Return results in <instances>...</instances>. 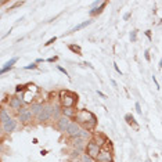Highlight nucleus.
I'll return each instance as SVG.
<instances>
[{"label": "nucleus", "mask_w": 162, "mask_h": 162, "mask_svg": "<svg viewBox=\"0 0 162 162\" xmlns=\"http://www.w3.org/2000/svg\"><path fill=\"white\" fill-rule=\"evenodd\" d=\"M103 161H112V153H109V151H103V150H101V154L99 155L97 162H103Z\"/></svg>", "instance_id": "14"}, {"label": "nucleus", "mask_w": 162, "mask_h": 162, "mask_svg": "<svg viewBox=\"0 0 162 162\" xmlns=\"http://www.w3.org/2000/svg\"><path fill=\"white\" fill-rule=\"evenodd\" d=\"M90 24H91V19H87V21H85V22H82V24H79V25H76L75 28H72L71 32H78V31H81V29H83V28L89 27Z\"/></svg>", "instance_id": "19"}, {"label": "nucleus", "mask_w": 162, "mask_h": 162, "mask_svg": "<svg viewBox=\"0 0 162 162\" xmlns=\"http://www.w3.org/2000/svg\"><path fill=\"white\" fill-rule=\"evenodd\" d=\"M11 117H10V114L7 112V109L6 108H1V111H0V122L1 123H6L7 121H10Z\"/></svg>", "instance_id": "16"}, {"label": "nucleus", "mask_w": 162, "mask_h": 162, "mask_svg": "<svg viewBox=\"0 0 162 162\" xmlns=\"http://www.w3.org/2000/svg\"><path fill=\"white\" fill-rule=\"evenodd\" d=\"M81 130H82V126L78 123L76 121H72L69 127L67 129L65 135L68 136V139H73V137H79L81 135Z\"/></svg>", "instance_id": "6"}, {"label": "nucleus", "mask_w": 162, "mask_h": 162, "mask_svg": "<svg viewBox=\"0 0 162 162\" xmlns=\"http://www.w3.org/2000/svg\"><path fill=\"white\" fill-rule=\"evenodd\" d=\"M33 119V114L29 108H22L21 111H18V122H21L22 125H28Z\"/></svg>", "instance_id": "5"}, {"label": "nucleus", "mask_w": 162, "mask_h": 162, "mask_svg": "<svg viewBox=\"0 0 162 162\" xmlns=\"http://www.w3.org/2000/svg\"><path fill=\"white\" fill-rule=\"evenodd\" d=\"M29 109L32 111V114H33V117H39V114L45 109V104H42V103H32L31 104V107H29Z\"/></svg>", "instance_id": "12"}, {"label": "nucleus", "mask_w": 162, "mask_h": 162, "mask_svg": "<svg viewBox=\"0 0 162 162\" xmlns=\"http://www.w3.org/2000/svg\"><path fill=\"white\" fill-rule=\"evenodd\" d=\"M69 144H71L73 148L83 151V150H86L87 141H86V140H83L82 137H73V139H69Z\"/></svg>", "instance_id": "9"}, {"label": "nucleus", "mask_w": 162, "mask_h": 162, "mask_svg": "<svg viewBox=\"0 0 162 162\" xmlns=\"http://www.w3.org/2000/svg\"><path fill=\"white\" fill-rule=\"evenodd\" d=\"M144 55H145V60L150 61V51H148V50H145V54H144Z\"/></svg>", "instance_id": "35"}, {"label": "nucleus", "mask_w": 162, "mask_h": 162, "mask_svg": "<svg viewBox=\"0 0 162 162\" xmlns=\"http://www.w3.org/2000/svg\"><path fill=\"white\" fill-rule=\"evenodd\" d=\"M91 141H93V143H96L97 145H100V147L103 148L104 144L108 141V139H107V136L103 135L101 132H94V133H93V136H91Z\"/></svg>", "instance_id": "11"}, {"label": "nucleus", "mask_w": 162, "mask_h": 162, "mask_svg": "<svg viewBox=\"0 0 162 162\" xmlns=\"http://www.w3.org/2000/svg\"><path fill=\"white\" fill-rule=\"evenodd\" d=\"M114 68H115V71H117L118 73H122V72H121V69H119V67H118V64H117V63H114Z\"/></svg>", "instance_id": "33"}, {"label": "nucleus", "mask_w": 162, "mask_h": 162, "mask_svg": "<svg viewBox=\"0 0 162 162\" xmlns=\"http://www.w3.org/2000/svg\"><path fill=\"white\" fill-rule=\"evenodd\" d=\"M57 69H58L60 72H63V73L65 75V76H68V72L65 71V68H63V67H57Z\"/></svg>", "instance_id": "30"}, {"label": "nucleus", "mask_w": 162, "mask_h": 162, "mask_svg": "<svg viewBox=\"0 0 162 162\" xmlns=\"http://www.w3.org/2000/svg\"><path fill=\"white\" fill-rule=\"evenodd\" d=\"M97 94H99V96H100V97H103V99H107V96L104 94L103 91H100V90H97Z\"/></svg>", "instance_id": "34"}, {"label": "nucleus", "mask_w": 162, "mask_h": 162, "mask_svg": "<svg viewBox=\"0 0 162 162\" xmlns=\"http://www.w3.org/2000/svg\"><path fill=\"white\" fill-rule=\"evenodd\" d=\"M158 68H159V69H161V68H162V58L159 60V64H158Z\"/></svg>", "instance_id": "38"}, {"label": "nucleus", "mask_w": 162, "mask_h": 162, "mask_svg": "<svg viewBox=\"0 0 162 162\" xmlns=\"http://www.w3.org/2000/svg\"><path fill=\"white\" fill-rule=\"evenodd\" d=\"M25 85H18V86H15V93H19V91H25Z\"/></svg>", "instance_id": "25"}, {"label": "nucleus", "mask_w": 162, "mask_h": 162, "mask_svg": "<svg viewBox=\"0 0 162 162\" xmlns=\"http://www.w3.org/2000/svg\"><path fill=\"white\" fill-rule=\"evenodd\" d=\"M68 49L71 50L72 53H75V54H82L81 46H78V45H69V46H68Z\"/></svg>", "instance_id": "20"}, {"label": "nucleus", "mask_w": 162, "mask_h": 162, "mask_svg": "<svg viewBox=\"0 0 162 162\" xmlns=\"http://www.w3.org/2000/svg\"><path fill=\"white\" fill-rule=\"evenodd\" d=\"M125 121L127 122V125L135 126L136 129L139 127V126H137V123H136V119L133 118V115H132V114H126V115H125Z\"/></svg>", "instance_id": "18"}, {"label": "nucleus", "mask_w": 162, "mask_h": 162, "mask_svg": "<svg viewBox=\"0 0 162 162\" xmlns=\"http://www.w3.org/2000/svg\"><path fill=\"white\" fill-rule=\"evenodd\" d=\"M81 161H82V162H97L96 159H93L91 157H89L87 154H83V155H82V157H81Z\"/></svg>", "instance_id": "22"}, {"label": "nucleus", "mask_w": 162, "mask_h": 162, "mask_svg": "<svg viewBox=\"0 0 162 162\" xmlns=\"http://www.w3.org/2000/svg\"><path fill=\"white\" fill-rule=\"evenodd\" d=\"M55 40H57V37L54 36V37H51V39H50V40H47V42H46V43H45V46H50V45H53V43H54V42H55Z\"/></svg>", "instance_id": "28"}, {"label": "nucleus", "mask_w": 162, "mask_h": 162, "mask_svg": "<svg viewBox=\"0 0 162 162\" xmlns=\"http://www.w3.org/2000/svg\"><path fill=\"white\" fill-rule=\"evenodd\" d=\"M24 4V1H15L11 7H10V10H13V9H15V7H19V6H22Z\"/></svg>", "instance_id": "27"}, {"label": "nucleus", "mask_w": 162, "mask_h": 162, "mask_svg": "<svg viewBox=\"0 0 162 162\" xmlns=\"http://www.w3.org/2000/svg\"><path fill=\"white\" fill-rule=\"evenodd\" d=\"M85 154H87L89 157H91L93 159H99V155L101 154V147L97 145L96 143H93L91 140L87 141V145H86V150H85Z\"/></svg>", "instance_id": "4"}, {"label": "nucleus", "mask_w": 162, "mask_h": 162, "mask_svg": "<svg viewBox=\"0 0 162 162\" xmlns=\"http://www.w3.org/2000/svg\"><path fill=\"white\" fill-rule=\"evenodd\" d=\"M72 162H82V161H81V159H73Z\"/></svg>", "instance_id": "39"}, {"label": "nucleus", "mask_w": 162, "mask_h": 162, "mask_svg": "<svg viewBox=\"0 0 162 162\" xmlns=\"http://www.w3.org/2000/svg\"><path fill=\"white\" fill-rule=\"evenodd\" d=\"M91 136H93V133H91L90 130L82 129V130H81V135H79V137H82V139L86 140V141H90V140H91Z\"/></svg>", "instance_id": "17"}, {"label": "nucleus", "mask_w": 162, "mask_h": 162, "mask_svg": "<svg viewBox=\"0 0 162 162\" xmlns=\"http://www.w3.org/2000/svg\"><path fill=\"white\" fill-rule=\"evenodd\" d=\"M57 60H58V57H57V55H54V57L47 58V63H54V61H57Z\"/></svg>", "instance_id": "31"}, {"label": "nucleus", "mask_w": 162, "mask_h": 162, "mask_svg": "<svg viewBox=\"0 0 162 162\" xmlns=\"http://www.w3.org/2000/svg\"><path fill=\"white\" fill-rule=\"evenodd\" d=\"M145 162H151V159H147V161H145Z\"/></svg>", "instance_id": "41"}, {"label": "nucleus", "mask_w": 162, "mask_h": 162, "mask_svg": "<svg viewBox=\"0 0 162 162\" xmlns=\"http://www.w3.org/2000/svg\"><path fill=\"white\" fill-rule=\"evenodd\" d=\"M81 154H82V151H81V150L73 148V150H72V153H71V157H72V158H75V157H76V159H78V158L81 157Z\"/></svg>", "instance_id": "23"}, {"label": "nucleus", "mask_w": 162, "mask_h": 162, "mask_svg": "<svg viewBox=\"0 0 162 162\" xmlns=\"http://www.w3.org/2000/svg\"><path fill=\"white\" fill-rule=\"evenodd\" d=\"M9 105L11 109H14V111H21L22 109V105H24V100L19 99V97H17V96H14V97H10L9 100Z\"/></svg>", "instance_id": "8"}, {"label": "nucleus", "mask_w": 162, "mask_h": 162, "mask_svg": "<svg viewBox=\"0 0 162 162\" xmlns=\"http://www.w3.org/2000/svg\"><path fill=\"white\" fill-rule=\"evenodd\" d=\"M71 119L69 118H67V117H61L58 119V121L55 122V127L58 129L61 133H65L67 132V129L69 127V125H71Z\"/></svg>", "instance_id": "7"}, {"label": "nucleus", "mask_w": 162, "mask_h": 162, "mask_svg": "<svg viewBox=\"0 0 162 162\" xmlns=\"http://www.w3.org/2000/svg\"><path fill=\"white\" fill-rule=\"evenodd\" d=\"M103 162H114V161H103Z\"/></svg>", "instance_id": "40"}, {"label": "nucleus", "mask_w": 162, "mask_h": 162, "mask_svg": "<svg viewBox=\"0 0 162 162\" xmlns=\"http://www.w3.org/2000/svg\"><path fill=\"white\" fill-rule=\"evenodd\" d=\"M130 15H132V13H126L125 15H123V19H125V21H127V19L130 18Z\"/></svg>", "instance_id": "32"}, {"label": "nucleus", "mask_w": 162, "mask_h": 162, "mask_svg": "<svg viewBox=\"0 0 162 162\" xmlns=\"http://www.w3.org/2000/svg\"><path fill=\"white\" fill-rule=\"evenodd\" d=\"M107 6V1H104L101 6H99V7H93V9H90V11H89V14L91 15V17H96V15H99L101 11L104 10V7Z\"/></svg>", "instance_id": "15"}, {"label": "nucleus", "mask_w": 162, "mask_h": 162, "mask_svg": "<svg viewBox=\"0 0 162 162\" xmlns=\"http://www.w3.org/2000/svg\"><path fill=\"white\" fill-rule=\"evenodd\" d=\"M145 36H147L150 40H151V31H145Z\"/></svg>", "instance_id": "37"}, {"label": "nucleus", "mask_w": 162, "mask_h": 162, "mask_svg": "<svg viewBox=\"0 0 162 162\" xmlns=\"http://www.w3.org/2000/svg\"><path fill=\"white\" fill-rule=\"evenodd\" d=\"M153 81H154V83H155V86H157V89H159V83L157 82V78L153 76Z\"/></svg>", "instance_id": "36"}, {"label": "nucleus", "mask_w": 162, "mask_h": 162, "mask_svg": "<svg viewBox=\"0 0 162 162\" xmlns=\"http://www.w3.org/2000/svg\"><path fill=\"white\" fill-rule=\"evenodd\" d=\"M18 61V57H13V58L10 60V61H7V63L4 64V67H1V69H0V73L3 75V73H6V72H9L10 69H13L14 64Z\"/></svg>", "instance_id": "13"}, {"label": "nucleus", "mask_w": 162, "mask_h": 162, "mask_svg": "<svg viewBox=\"0 0 162 162\" xmlns=\"http://www.w3.org/2000/svg\"><path fill=\"white\" fill-rule=\"evenodd\" d=\"M75 121L82 126V129H86V130H94L96 125H97V118L93 112H90L87 109H79L76 112V117H75Z\"/></svg>", "instance_id": "1"}, {"label": "nucleus", "mask_w": 162, "mask_h": 162, "mask_svg": "<svg viewBox=\"0 0 162 162\" xmlns=\"http://www.w3.org/2000/svg\"><path fill=\"white\" fill-rule=\"evenodd\" d=\"M101 150H103V151H109V153H112V141H111V140H108L107 143L104 144V147Z\"/></svg>", "instance_id": "21"}, {"label": "nucleus", "mask_w": 162, "mask_h": 162, "mask_svg": "<svg viewBox=\"0 0 162 162\" xmlns=\"http://www.w3.org/2000/svg\"><path fill=\"white\" fill-rule=\"evenodd\" d=\"M17 126H18V122L15 121V119H10V121H7L6 123H1V132L3 133H11V132H14L15 129H17Z\"/></svg>", "instance_id": "10"}, {"label": "nucleus", "mask_w": 162, "mask_h": 162, "mask_svg": "<svg viewBox=\"0 0 162 162\" xmlns=\"http://www.w3.org/2000/svg\"><path fill=\"white\" fill-rule=\"evenodd\" d=\"M53 111H54V105L53 104H46L45 109L39 114V117H36V121L39 123H43V122H47L53 118Z\"/></svg>", "instance_id": "3"}, {"label": "nucleus", "mask_w": 162, "mask_h": 162, "mask_svg": "<svg viewBox=\"0 0 162 162\" xmlns=\"http://www.w3.org/2000/svg\"><path fill=\"white\" fill-rule=\"evenodd\" d=\"M60 105L63 108H75L78 103V94L72 93L69 90H61L58 93Z\"/></svg>", "instance_id": "2"}, {"label": "nucleus", "mask_w": 162, "mask_h": 162, "mask_svg": "<svg viewBox=\"0 0 162 162\" xmlns=\"http://www.w3.org/2000/svg\"><path fill=\"white\" fill-rule=\"evenodd\" d=\"M135 107H136V111L139 114H143V111H141V105H140V103H136L135 104Z\"/></svg>", "instance_id": "29"}, {"label": "nucleus", "mask_w": 162, "mask_h": 162, "mask_svg": "<svg viewBox=\"0 0 162 162\" xmlns=\"http://www.w3.org/2000/svg\"><path fill=\"white\" fill-rule=\"evenodd\" d=\"M136 39H137V31H132V33H130V40L132 42H136Z\"/></svg>", "instance_id": "26"}, {"label": "nucleus", "mask_w": 162, "mask_h": 162, "mask_svg": "<svg viewBox=\"0 0 162 162\" xmlns=\"http://www.w3.org/2000/svg\"><path fill=\"white\" fill-rule=\"evenodd\" d=\"M36 68H37V63H32V64H29V65H25L24 69L29 71V69H36Z\"/></svg>", "instance_id": "24"}]
</instances>
